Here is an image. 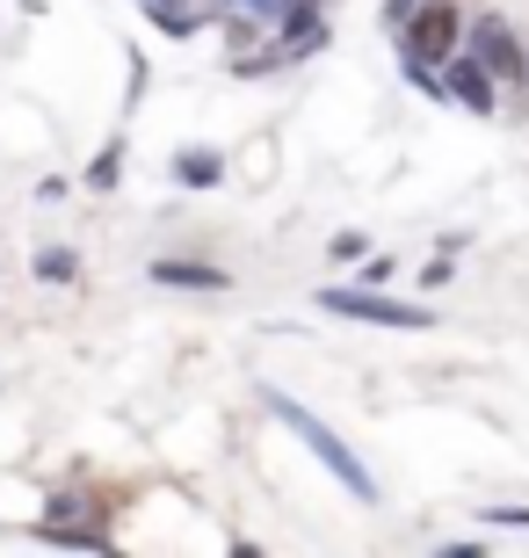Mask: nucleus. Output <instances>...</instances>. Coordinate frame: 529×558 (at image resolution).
<instances>
[{
  "mask_svg": "<svg viewBox=\"0 0 529 558\" xmlns=\"http://www.w3.org/2000/svg\"><path fill=\"white\" fill-rule=\"evenodd\" d=\"M175 174H182L189 189H218V182H225V160L196 145V153H182V160H175Z\"/></svg>",
  "mask_w": 529,
  "mask_h": 558,
  "instance_id": "7",
  "label": "nucleus"
},
{
  "mask_svg": "<svg viewBox=\"0 0 529 558\" xmlns=\"http://www.w3.org/2000/svg\"><path fill=\"white\" fill-rule=\"evenodd\" d=\"M399 44H407L413 81H428V65H449L457 59V0H428V8H413Z\"/></svg>",
  "mask_w": 529,
  "mask_h": 558,
  "instance_id": "2",
  "label": "nucleus"
},
{
  "mask_svg": "<svg viewBox=\"0 0 529 558\" xmlns=\"http://www.w3.org/2000/svg\"><path fill=\"white\" fill-rule=\"evenodd\" d=\"M334 262H370V240L363 232H334Z\"/></svg>",
  "mask_w": 529,
  "mask_h": 558,
  "instance_id": "11",
  "label": "nucleus"
},
{
  "mask_svg": "<svg viewBox=\"0 0 529 558\" xmlns=\"http://www.w3.org/2000/svg\"><path fill=\"white\" fill-rule=\"evenodd\" d=\"M465 51L486 65L493 81H522V73H529V51L515 44L508 15H479V22H471V37H465Z\"/></svg>",
  "mask_w": 529,
  "mask_h": 558,
  "instance_id": "4",
  "label": "nucleus"
},
{
  "mask_svg": "<svg viewBox=\"0 0 529 558\" xmlns=\"http://www.w3.org/2000/svg\"><path fill=\"white\" fill-rule=\"evenodd\" d=\"M262 407H268V414H276V421H284V428L298 435V442H305V450L320 457V464H326V472H334V478H341V486H348V494H356V500H377V478L363 472V457L348 450V442H341V435H334V428H326L320 414H305V407H298V399H290L284 385H262Z\"/></svg>",
  "mask_w": 529,
  "mask_h": 558,
  "instance_id": "1",
  "label": "nucleus"
},
{
  "mask_svg": "<svg viewBox=\"0 0 529 558\" xmlns=\"http://www.w3.org/2000/svg\"><path fill=\"white\" fill-rule=\"evenodd\" d=\"M232 8H247V15H268V22H290V15H298L290 0H232Z\"/></svg>",
  "mask_w": 529,
  "mask_h": 558,
  "instance_id": "12",
  "label": "nucleus"
},
{
  "mask_svg": "<svg viewBox=\"0 0 529 558\" xmlns=\"http://www.w3.org/2000/svg\"><path fill=\"white\" fill-rule=\"evenodd\" d=\"M443 87H449V102H465L471 117H493V73L471 59V51H457V59H449Z\"/></svg>",
  "mask_w": 529,
  "mask_h": 558,
  "instance_id": "5",
  "label": "nucleus"
},
{
  "mask_svg": "<svg viewBox=\"0 0 529 558\" xmlns=\"http://www.w3.org/2000/svg\"><path fill=\"white\" fill-rule=\"evenodd\" d=\"M320 305L326 312H341V319H363V327H407V333H421V327H435V312L428 305H399V298H377V290H320Z\"/></svg>",
  "mask_w": 529,
  "mask_h": 558,
  "instance_id": "3",
  "label": "nucleus"
},
{
  "mask_svg": "<svg viewBox=\"0 0 529 558\" xmlns=\"http://www.w3.org/2000/svg\"><path fill=\"white\" fill-rule=\"evenodd\" d=\"M276 51H284V59H312V51H320V22H312V15H290Z\"/></svg>",
  "mask_w": 529,
  "mask_h": 558,
  "instance_id": "8",
  "label": "nucleus"
},
{
  "mask_svg": "<svg viewBox=\"0 0 529 558\" xmlns=\"http://www.w3.org/2000/svg\"><path fill=\"white\" fill-rule=\"evenodd\" d=\"M37 276H44V283H73V276H81V262H73L65 247H44L37 254Z\"/></svg>",
  "mask_w": 529,
  "mask_h": 558,
  "instance_id": "10",
  "label": "nucleus"
},
{
  "mask_svg": "<svg viewBox=\"0 0 529 558\" xmlns=\"http://www.w3.org/2000/svg\"><path fill=\"white\" fill-rule=\"evenodd\" d=\"M305 8H312V0H305Z\"/></svg>",
  "mask_w": 529,
  "mask_h": 558,
  "instance_id": "14",
  "label": "nucleus"
},
{
  "mask_svg": "<svg viewBox=\"0 0 529 558\" xmlns=\"http://www.w3.org/2000/svg\"><path fill=\"white\" fill-rule=\"evenodd\" d=\"M117 174H123V145L109 138L103 153H95V167H87V189H117Z\"/></svg>",
  "mask_w": 529,
  "mask_h": 558,
  "instance_id": "9",
  "label": "nucleus"
},
{
  "mask_svg": "<svg viewBox=\"0 0 529 558\" xmlns=\"http://www.w3.org/2000/svg\"><path fill=\"white\" fill-rule=\"evenodd\" d=\"M479 522H493V530H529V508H486Z\"/></svg>",
  "mask_w": 529,
  "mask_h": 558,
  "instance_id": "13",
  "label": "nucleus"
},
{
  "mask_svg": "<svg viewBox=\"0 0 529 558\" xmlns=\"http://www.w3.org/2000/svg\"><path fill=\"white\" fill-rule=\"evenodd\" d=\"M153 283H167V290H225L232 276L211 269V262H175V254H160V262H153Z\"/></svg>",
  "mask_w": 529,
  "mask_h": 558,
  "instance_id": "6",
  "label": "nucleus"
}]
</instances>
